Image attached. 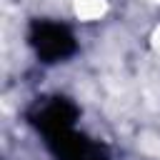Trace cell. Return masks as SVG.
<instances>
[{
	"label": "cell",
	"instance_id": "obj_1",
	"mask_svg": "<svg viewBox=\"0 0 160 160\" xmlns=\"http://www.w3.org/2000/svg\"><path fill=\"white\" fill-rule=\"evenodd\" d=\"M32 125L42 132L45 145L58 160H108L102 148L75 128V108L62 98L38 102Z\"/></svg>",
	"mask_w": 160,
	"mask_h": 160
},
{
	"label": "cell",
	"instance_id": "obj_2",
	"mask_svg": "<svg viewBox=\"0 0 160 160\" xmlns=\"http://www.w3.org/2000/svg\"><path fill=\"white\" fill-rule=\"evenodd\" d=\"M30 42L38 52V58H45V62H55L72 52L75 42L65 25L58 22H38L30 32Z\"/></svg>",
	"mask_w": 160,
	"mask_h": 160
}]
</instances>
